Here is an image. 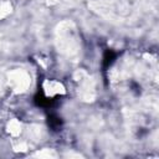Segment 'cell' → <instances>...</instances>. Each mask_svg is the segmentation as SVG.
Segmentation results:
<instances>
[{"mask_svg": "<svg viewBox=\"0 0 159 159\" xmlns=\"http://www.w3.org/2000/svg\"><path fill=\"white\" fill-rule=\"evenodd\" d=\"M47 124H48V127L52 130L57 132V130H60L62 128L63 122H62V119L58 116H56V114H48L47 116Z\"/></svg>", "mask_w": 159, "mask_h": 159, "instance_id": "3", "label": "cell"}, {"mask_svg": "<svg viewBox=\"0 0 159 159\" xmlns=\"http://www.w3.org/2000/svg\"><path fill=\"white\" fill-rule=\"evenodd\" d=\"M34 101H35V104H36L37 107H41V108H52V107L55 106V103H56V99L45 96V94H43L42 92H40V91L36 93Z\"/></svg>", "mask_w": 159, "mask_h": 159, "instance_id": "1", "label": "cell"}, {"mask_svg": "<svg viewBox=\"0 0 159 159\" xmlns=\"http://www.w3.org/2000/svg\"><path fill=\"white\" fill-rule=\"evenodd\" d=\"M117 57V52H114L113 50H106L104 55H103V58H102V68L103 71H107L109 68V66L114 62Z\"/></svg>", "mask_w": 159, "mask_h": 159, "instance_id": "2", "label": "cell"}]
</instances>
